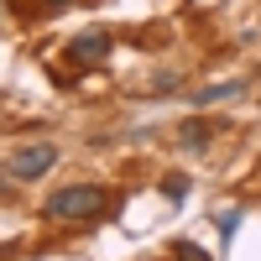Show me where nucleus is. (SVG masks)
I'll return each mask as SVG.
<instances>
[{
    "mask_svg": "<svg viewBox=\"0 0 261 261\" xmlns=\"http://www.w3.org/2000/svg\"><path fill=\"white\" fill-rule=\"evenodd\" d=\"M47 6H68V0H47Z\"/></svg>",
    "mask_w": 261,
    "mask_h": 261,
    "instance_id": "obj_9",
    "label": "nucleus"
},
{
    "mask_svg": "<svg viewBox=\"0 0 261 261\" xmlns=\"http://www.w3.org/2000/svg\"><path fill=\"white\" fill-rule=\"evenodd\" d=\"M105 204H110V199H105V188L79 183V188H58L53 199H47V214H53V220H94Z\"/></svg>",
    "mask_w": 261,
    "mask_h": 261,
    "instance_id": "obj_1",
    "label": "nucleus"
},
{
    "mask_svg": "<svg viewBox=\"0 0 261 261\" xmlns=\"http://www.w3.org/2000/svg\"><path fill=\"white\" fill-rule=\"evenodd\" d=\"M230 94H241V79H230V84H209V89L193 94V105H214V99H230Z\"/></svg>",
    "mask_w": 261,
    "mask_h": 261,
    "instance_id": "obj_4",
    "label": "nucleus"
},
{
    "mask_svg": "<svg viewBox=\"0 0 261 261\" xmlns=\"http://www.w3.org/2000/svg\"><path fill=\"white\" fill-rule=\"evenodd\" d=\"M214 225H220V235H235V230H241V209H225Z\"/></svg>",
    "mask_w": 261,
    "mask_h": 261,
    "instance_id": "obj_8",
    "label": "nucleus"
},
{
    "mask_svg": "<svg viewBox=\"0 0 261 261\" xmlns=\"http://www.w3.org/2000/svg\"><path fill=\"white\" fill-rule=\"evenodd\" d=\"M162 193H167V199H188V178H183V172H172V178L162 183Z\"/></svg>",
    "mask_w": 261,
    "mask_h": 261,
    "instance_id": "obj_6",
    "label": "nucleus"
},
{
    "mask_svg": "<svg viewBox=\"0 0 261 261\" xmlns=\"http://www.w3.org/2000/svg\"><path fill=\"white\" fill-rule=\"evenodd\" d=\"M105 58H110V32H79L68 42V63H79V68H99Z\"/></svg>",
    "mask_w": 261,
    "mask_h": 261,
    "instance_id": "obj_3",
    "label": "nucleus"
},
{
    "mask_svg": "<svg viewBox=\"0 0 261 261\" xmlns=\"http://www.w3.org/2000/svg\"><path fill=\"white\" fill-rule=\"evenodd\" d=\"M183 141H188V146H204V141H209V125L188 120V125H183Z\"/></svg>",
    "mask_w": 261,
    "mask_h": 261,
    "instance_id": "obj_7",
    "label": "nucleus"
},
{
    "mask_svg": "<svg viewBox=\"0 0 261 261\" xmlns=\"http://www.w3.org/2000/svg\"><path fill=\"white\" fill-rule=\"evenodd\" d=\"M178 261H214L204 246H193V241H178Z\"/></svg>",
    "mask_w": 261,
    "mask_h": 261,
    "instance_id": "obj_5",
    "label": "nucleus"
},
{
    "mask_svg": "<svg viewBox=\"0 0 261 261\" xmlns=\"http://www.w3.org/2000/svg\"><path fill=\"white\" fill-rule=\"evenodd\" d=\"M53 162H58V151H53L47 141L21 146L16 157H11V178H21V183H37V178H47V172H53Z\"/></svg>",
    "mask_w": 261,
    "mask_h": 261,
    "instance_id": "obj_2",
    "label": "nucleus"
}]
</instances>
